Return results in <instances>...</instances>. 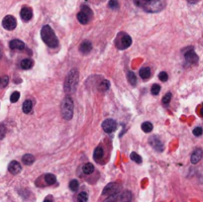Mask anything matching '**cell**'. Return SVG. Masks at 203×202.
<instances>
[{"instance_id": "cell-15", "label": "cell", "mask_w": 203, "mask_h": 202, "mask_svg": "<svg viewBox=\"0 0 203 202\" xmlns=\"http://www.w3.org/2000/svg\"><path fill=\"white\" fill-rule=\"evenodd\" d=\"M9 46H10V49L19 50V51H21V50H24V48H25V44L23 43V42L20 41V40H17V39H15V40H12L11 42H10Z\"/></svg>"}, {"instance_id": "cell-11", "label": "cell", "mask_w": 203, "mask_h": 202, "mask_svg": "<svg viewBox=\"0 0 203 202\" xmlns=\"http://www.w3.org/2000/svg\"><path fill=\"white\" fill-rule=\"evenodd\" d=\"M20 16H21V19H22L23 21L28 22V21H30L32 19V17H33V11H32V9L30 8V7L25 6L21 9Z\"/></svg>"}, {"instance_id": "cell-2", "label": "cell", "mask_w": 203, "mask_h": 202, "mask_svg": "<svg viewBox=\"0 0 203 202\" xmlns=\"http://www.w3.org/2000/svg\"><path fill=\"white\" fill-rule=\"evenodd\" d=\"M41 38L44 43L50 48H56L59 46V40L56 38L54 30L49 25L43 26L41 30Z\"/></svg>"}, {"instance_id": "cell-18", "label": "cell", "mask_w": 203, "mask_h": 202, "mask_svg": "<svg viewBox=\"0 0 203 202\" xmlns=\"http://www.w3.org/2000/svg\"><path fill=\"white\" fill-rule=\"evenodd\" d=\"M32 108H33V102L29 100V99L25 101L22 105V110L24 113H26V114H29V113L32 111Z\"/></svg>"}, {"instance_id": "cell-40", "label": "cell", "mask_w": 203, "mask_h": 202, "mask_svg": "<svg viewBox=\"0 0 203 202\" xmlns=\"http://www.w3.org/2000/svg\"><path fill=\"white\" fill-rule=\"evenodd\" d=\"M6 134V128L4 125H0V140H2L5 137Z\"/></svg>"}, {"instance_id": "cell-7", "label": "cell", "mask_w": 203, "mask_h": 202, "mask_svg": "<svg viewBox=\"0 0 203 202\" xmlns=\"http://www.w3.org/2000/svg\"><path fill=\"white\" fill-rule=\"evenodd\" d=\"M117 128V124L113 119H106L102 123V129L105 133H113Z\"/></svg>"}, {"instance_id": "cell-41", "label": "cell", "mask_w": 203, "mask_h": 202, "mask_svg": "<svg viewBox=\"0 0 203 202\" xmlns=\"http://www.w3.org/2000/svg\"><path fill=\"white\" fill-rule=\"evenodd\" d=\"M187 1L189 3H191V4H194V3H196L198 0H187Z\"/></svg>"}, {"instance_id": "cell-33", "label": "cell", "mask_w": 203, "mask_h": 202, "mask_svg": "<svg viewBox=\"0 0 203 202\" xmlns=\"http://www.w3.org/2000/svg\"><path fill=\"white\" fill-rule=\"evenodd\" d=\"M131 159L132 161H134L135 162H137V164H141L142 162V158L137 153H132L131 154Z\"/></svg>"}, {"instance_id": "cell-30", "label": "cell", "mask_w": 203, "mask_h": 202, "mask_svg": "<svg viewBox=\"0 0 203 202\" xmlns=\"http://www.w3.org/2000/svg\"><path fill=\"white\" fill-rule=\"evenodd\" d=\"M108 7L110 9H113V10H116L119 8V2L118 0H110L108 2Z\"/></svg>"}, {"instance_id": "cell-25", "label": "cell", "mask_w": 203, "mask_h": 202, "mask_svg": "<svg viewBox=\"0 0 203 202\" xmlns=\"http://www.w3.org/2000/svg\"><path fill=\"white\" fill-rule=\"evenodd\" d=\"M127 79H128V81H129V83L131 85L135 86L137 84V77L135 75V73L133 72H129L127 74Z\"/></svg>"}, {"instance_id": "cell-10", "label": "cell", "mask_w": 203, "mask_h": 202, "mask_svg": "<svg viewBox=\"0 0 203 202\" xmlns=\"http://www.w3.org/2000/svg\"><path fill=\"white\" fill-rule=\"evenodd\" d=\"M184 58H185V61L189 63H192V65H196L198 63V56L195 54V52L192 49L185 53Z\"/></svg>"}, {"instance_id": "cell-32", "label": "cell", "mask_w": 203, "mask_h": 202, "mask_svg": "<svg viewBox=\"0 0 203 202\" xmlns=\"http://www.w3.org/2000/svg\"><path fill=\"white\" fill-rule=\"evenodd\" d=\"M8 82H9V77L7 75L0 77V87H6Z\"/></svg>"}, {"instance_id": "cell-16", "label": "cell", "mask_w": 203, "mask_h": 202, "mask_svg": "<svg viewBox=\"0 0 203 202\" xmlns=\"http://www.w3.org/2000/svg\"><path fill=\"white\" fill-rule=\"evenodd\" d=\"M77 20H78V22H79L80 24H87L88 22H89V20L91 19L89 16L87 15V14H85L84 12H82V11H80V12H78L77 13Z\"/></svg>"}, {"instance_id": "cell-23", "label": "cell", "mask_w": 203, "mask_h": 202, "mask_svg": "<svg viewBox=\"0 0 203 202\" xmlns=\"http://www.w3.org/2000/svg\"><path fill=\"white\" fill-rule=\"evenodd\" d=\"M45 181L48 185H53V184L56 183V176L54 175H52V173H48V175H45Z\"/></svg>"}, {"instance_id": "cell-26", "label": "cell", "mask_w": 203, "mask_h": 202, "mask_svg": "<svg viewBox=\"0 0 203 202\" xmlns=\"http://www.w3.org/2000/svg\"><path fill=\"white\" fill-rule=\"evenodd\" d=\"M140 75L142 79H148L150 75H151V69H150V67H144V69H142L140 70Z\"/></svg>"}, {"instance_id": "cell-9", "label": "cell", "mask_w": 203, "mask_h": 202, "mask_svg": "<svg viewBox=\"0 0 203 202\" xmlns=\"http://www.w3.org/2000/svg\"><path fill=\"white\" fill-rule=\"evenodd\" d=\"M118 184L115 183V182H111L107 184L104 189L102 191V194L103 195H113V194H117L118 193Z\"/></svg>"}, {"instance_id": "cell-17", "label": "cell", "mask_w": 203, "mask_h": 202, "mask_svg": "<svg viewBox=\"0 0 203 202\" xmlns=\"http://www.w3.org/2000/svg\"><path fill=\"white\" fill-rule=\"evenodd\" d=\"M22 162H23V164H24V165H31L35 162V157H34L33 155H31V154H26V155H24V156H23Z\"/></svg>"}, {"instance_id": "cell-3", "label": "cell", "mask_w": 203, "mask_h": 202, "mask_svg": "<svg viewBox=\"0 0 203 202\" xmlns=\"http://www.w3.org/2000/svg\"><path fill=\"white\" fill-rule=\"evenodd\" d=\"M73 101L69 96H66L63 101L62 104V115L63 118L66 120H70L73 116Z\"/></svg>"}, {"instance_id": "cell-31", "label": "cell", "mask_w": 203, "mask_h": 202, "mask_svg": "<svg viewBox=\"0 0 203 202\" xmlns=\"http://www.w3.org/2000/svg\"><path fill=\"white\" fill-rule=\"evenodd\" d=\"M19 98H20V93L18 91H14L11 94V96H10V101H11L12 103H15V102L19 100Z\"/></svg>"}, {"instance_id": "cell-6", "label": "cell", "mask_w": 203, "mask_h": 202, "mask_svg": "<svg viewBox=\"0 0 203 202\" xmlns=\"http://www.w3.org/2000/svg\"><path fill=\"white\" fill-rule=\"evenodd\" d=\"M2 26L7 31H13L17 26V21L12 15H7L2 20Z\"/></svg>"}, {"instance_id": "cell-8", "label": "cell", "mask_w": 203, "mask_h": 202, "mask_svg": "<svg viewBox=\"0 0 203 202\" xmlns=\"http://www.w3.org/2000/svg\"><path fill=\"white\" fill-rule=\"evenodd\" d=\"M149 143L156 151H159V152L163 151V143L158 136H152L149 139Z\"/></svg>"}, {"instance_id": "cell-5", "label": "cell", "mask_w": 203, "mask_h": 202, "mask_svg": "<svg viewBox=\"0 0 203 202\" xmlns=\"http://www.w3.org/2000/svg\"><path fill=\"white\" fill-rule=\"evenodd\" d=\"M166 2L165 0H151L144 6V9L148 12H159L165 8Z\"/></svg>"}, {"instance_id": "cell-44", "label": "cell", "mask_w": 203, "mask_h": 202, "mask_svg": "<svg viewBox=\"0 0 203 202\" xmlns=\"http://www.w3.org/2000/svg\"><path fill=\"white\" fill-rule=\"evenodd\" d=\"M149 1H151V0H148V2H149Z\"/></svg>"}, {"instance_id": "cell-28", "label": "cell", "mask_w": 203, "mask_h": 202, "mask_svg": "<svg viewBox=\"0 0 203 202\" xmlns=\"http://www.w3.org/2000/svg\"><path fill=\"white\" fill-rule=\"evenodd\" d=\"M88 200V195L86 192H80L79 194L77 195V202H86Z\"/></svg>"}, {"instance_id": "cell-34", "label": "cell", "mask_w": 203, "mask_h": 202, "mask_svg": "<svg viewBox=\"0 0 203 202\" xmlns=\"http://www.w3.org/2000/svg\"><path fill=\"white\" fill-rule=\"evenodd\" d=\"M170 100H172V93H170V92H167L165 96L163 97V103L166 105L169 103Z\"/></svg>"}, {"instance_id": "cell-20", "label": "cell", "mask_w": 203, "mask_h": 202, "mask_svg": "<svg viewBox=\"0 0 203 202\" xmlns=\"http://www.w3.org/2000/svg\"><path fill=\"white\" fill-rule=\"evenodd\" d=\"M103 155H104V152H103V149L101 147H97L95 149L94 153H93V158L95 161H99L103 158Z\"/></svg>"}, {"instance_id": "cell-22", "label": "cell", "mask_w": 203, "mask_h": 202, "mask_svg": "<svg viewBox=\"0 0 203 202\" xmlns=\"http://www.w3.org/2000/svg\"><path fill=\"white\" fill-rule=\"evenodd\" d=\"M82 172L85 173V175H91V173L94 172V166H93V165L90 164V162L83 165V166H82Z\"/></svg>"}, {"instance_id": "cell-19", "label": "cell", "mask_w": 203, "mask_h": 202, "mask_svg": "<svg viewBox=\"0 0 203 202\" xmlns=\"http://www.w3.org/2000/svg\"><path fill=\"white\" fill-rule=\"evenodd\" d=\"M120 199H121V201H122V202H132L133 196H132L131 191H129V190L124 191V192L121 194Z\"/></svg>"}, {"instance_id": "cell-12", "label": "cell", "mask_w": 203, "mask_h": 202, "mask_svg": "<svg viewBox=\"0 0 203 202\" xmlns=\"http://www.w3.org/2000/svg\"><path fill=\"white\" fill-rule=\"evenodd\" d=\"M8 171L10 173H12V175H18V173H20L21 171H22V166H21V165L18 162L12 161L8 165Z\"/></svg>"}, {"instance_id": "cell-1", "label": "cell", "mask_w": 203, "mask_h": 202, "mask_svg": "<svg viewBox=\"0 0 203 202\" xmlns=\"http://www.w3.org/2000/svg\"><path fill=\"white\" fill-rule=\"evenodd\" d=\"M78 77H79V72L76 69H72L67 73L65 84H63V89H65L66 93H74L76 91L78 85Z\"/></svg>"}, {"instance_id": "cell-24", "label": "cell", "mask_w": 203, "mask_h": 202, "mask_svg": "<svg viewBox=\"0 0 203 202\" xmlns=\"http://www.w3.org/2000/svg\"><path fill=\"white\" fill-rule=\"evenodd\" d=\"M110 88V82L108 80H102L98 85V90L99 91H107Z\"/></svg>"}, {"instance_id": "cell-37", "label": "cell", "mask_w": 203, "mask_h": 202, "mask_svg": "<svg viewBox=\"0 0 203 202\" xmlns=\"http://www.w3.org/2000/svg\"><path fill=\"white\" fill-rule=\"evenodd\" d=\"M81 11L84 12L85 14H87V15L89 16L90 18L92 17V11H91V9L88 6H82V7H81Z\"/></svg>"}, {"instance_id": "cell-13", "label": "cell", "mask_w": 203, "mask_h": 202, "mask_svg": "<svg viewBox=\"0 0 203 202\" xmlns=\"http://www.w3.org/2000/svg\"><path fill=\"white\" fill-rule=\"evenodd\" d=\"M202 157H203V151L200 148H197V149H195V150L193 151V153H192L190 161H191L192 164L195 165V164H197V162H199L201 161Z\"/></svg>"}, {"instance_id": "cell-4", "label": "cell", "mask_w": 203, "mask_h": 202, "mask_svg": "<svg viewBox=\"0 0 203 202\" xmlns=\"http://www.w3.org/2000/svg\"><path fill=\"white\" fill-rule=\"evenodd\" d=\"M132 45V38L124 32H120L115 40V46L119 50L128 49Z\"/></svg>"}, {"instance_id": "cell-35", "label": "cell", "mask_w": 203, "mask_h": 202, "mask_svg": "<svg viewBox=\"0 0 203 202\" xmlns=\"http://www.w3.org/2000/svg\"><path fill=\"white\" fill-rule=\"evenodd\" d=\"M160 91H161V86H160L159 84H154V85H153L152 88H151L152 94H154V95L159 94V92H160Z\"/></svg>"}, {"instance_id": "cell-43", "label": "cell", "mask_w": 203, "mask_h": 202, "mask_svg": "<svg viewBox=\"0 0 203 202\" xmlns=\"http://www.w3.org/2000/svg\"><path fill=\"white\" fill-rule=\"evenodd\" d=\"M0 58H1V51H0Z\"/></svg>"}, {"instance_id": "cell-27", "label": "cell", "mask_w": 203, "mask_h": 202, "mask_svg": "<svg viewBox=\"0 0 203 202\" xmlns=\"http://www.w3.org/2000/svg\"><path fill=\"white\" fill-rule=\"evenodd\" d=\"M141 127H142V130H143L145 133H150L152 132L153 130V124L150 122H144Z\"/></svg>"}, {"instance_id": "cell-36", "label": "cell", "mask_w": 203, "mask_h": 202, "mask_svg": "<svg viewBox=\"0 0 203 202\" xmlns=\"http://www.w3.org/2000/svg\"><path fill=\"white\" fill-rule=\"evenodd\" d=\"M159 79L161 81H163V82H165V81L169 79V75H167V73L166 72H162L159 74Z\"/></svg>"}, {"instance_id": "cell-38", "label": "cell", "mask_w": 203, "mask_h": 202, "mask_svg": "<svg viewBox=\"0 0 203 202\" xmlns=\"http://www.w3.org/2000/svg\"><path fill=\"white\" fill-rule=\"evenodd\" d=\"M133 1H134V3H135V4H136L137 6H139V7H143V8H144V6L148 3V0H133Z\"/></svg>"}, {"instance_id": "cell-42", "label": "cell", "mask_w": 203, "mask_h": 202, "mask_svg": "<svg viewBox=\"0 0 203 202\" xmlns=\"http://www.w3.org/2000/svg\"><path fill=\"white\" fill-rule=\"evenodd\" d=\"M44 202H53V200L50 199V198H46V199L44 200Z\"/></svg>"}, {"instance_id": "cell-39", "label": "cell", "mask_w": 203, "mask_h": 202, "mask_svg": "<svg viewBox=\"0 0 203 202\" xmlns=\"http://www.w3.org/2000/svg\"><path fill=\"white\" fill-rule=\"evenodd\" d=\"M202 133H203V130H202L201 127H196V128L193 130V135H194V136H196V137L201 136Z\"/></svg>"}, {"instance_id": "cell-29", "label": "cell", "mask_w": 203, "mask_h": 202, "mask_svg": "<svg viewBox=\"0 0 203 202\" xmlns=\"http://www.w3.org/2000/svg\"><path fill=\"white\" fill-rule=\"evenodd\" d=\"M78 186H79V184H78V181L76 179H72V181L69 182V189L73 191V192H76L78 189Z\"/></svg>"}, {"instance_id": "cell-21", "label": "cell", "mask_w": 203, "mask_h": 202, "mask_svg": "<svg viewBox=\"0 0 203 202\" xmlns=\"http://www.w3.org/2000/svg\"><path fill=\"white\" fill-rule=\"evenodd\" d=\"M34 65V62L30 59H25L21 62V67L23 69H30Z\"/></svg>"}, {"instance_id": "cell-14", "label": "cell", "mask_w": 203, "mask_h": 202, "mask_svg": "<svg viewBox=\"0 0 203 202\" xmlns=\"http://www.w3.org/2000/svg\"><path fill=\"white\" fill-rule=\"evenodd\" d=\"M92 50V44L90 43L89 41H83L82 43L80 44V46H79V51L82 53V54H84V55H86V54H88L90 51Z\"/></svg>"}]
</instances>
